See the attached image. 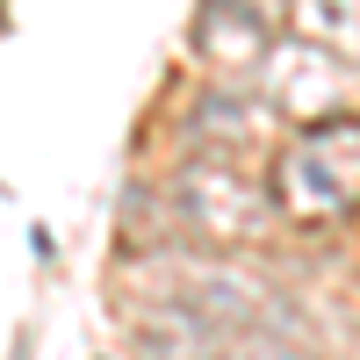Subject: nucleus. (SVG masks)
Here are the masks:
<instances>
[{"mask_svg": "<svg viewBox=\"0 0 360 360\" xmlns=\"http://www.w3.org/2000/svg\"><path fill=\"white\" fill-rule=\"evenodd\" d=\"M252 274L217 259H159L152 281L123 288V339L137 360H231L245 339L288 324Z\"/></svg>", "mask_w": 360, "mask_h": 360, "instance_id": "f257e3e1", "label": "nucleus"}, {"mask_svg": "<svg viewBox=\"0 0 360 360\" xmlns=\"http://www.w3.org/2000/svg\"><path fill=\"white\" fill-rule=\"evenodd\" d=\"M159 231L166 245H252V238L274 231V195L245 180L231 159H202V166H180L166 173L159 188Z\"/></svg>", "mask_w": 360, "mask_h": 360, "instance_id": "f03ea898", "label": "nucleus"}, {"mask_svg": "<svg viewBox=\"0 0 360 360\" xmlns=\"http://www.w3.org/2000/svg\"><path fill=\"white\" fill-rule=\"evenodd\" d=\"M281 209L310 224H332L360 209V123L353 115H317L281 152Z\"/></svg>", "mask_w": 360, "mask_h": 360, "instance_id": "7ed1b4c3", "label": "nucleus"}, {"mask_svg": "<svg viewBox=\"0 0 360 360\" xmlns=\"http://www.w3.org/2000/svg\"><path fill=\"white\" fill-rule=\"evenodd\" d=\"M195 37H202V51L217 58V65H259V58L274 51V44H266V29L252 22L245 0H209V15H202Z\"/></svg>", "mask_w": 360, "mask_h": 360, "instance_id": "20e7f679", "label": "nucleus"}, {"mask_svg": "<svg viewBox=\"0 0 360 360\" xmlns=\"http://www.w3.org/2000/svg\"><path fill=\"white\" fill-rule=\"evenodd\" d=\"M295 22L332 58H360V0H295Z\"/></svg>", "mask_w": 360, "mask_h": 360, "instance_id": "39448f33", "label": "nucleus"}, {"mask_svg": "<svg viewBox=\"0 0 360 360\" xmlns=\"http://www.w3.org/2000/svg\"><path fill=\"white\" fill-rule=\"evenodd\" d=\"M231 360H324L317 346H310V332H303V324H274V332H259V339H245V346H238Z\"/></svg>", "mask_w": 360, "mask_h": 360, "instance_id": "423d86ee", "label": "nucleus"}, {"mask_svg": "<svg viewBox=\"0 0 360 360\" xmlns=\"http://www.w3.org/2000/svg\"><path fill=\"white\" fill-rule=\"evenodd\" d=\"M15 360H29V346H15Z\"/></svg>", "mask_w": 360, "mask_h": 360, "instance_id": "0eeeda50", "label": "nucleus"}]
</instances>
